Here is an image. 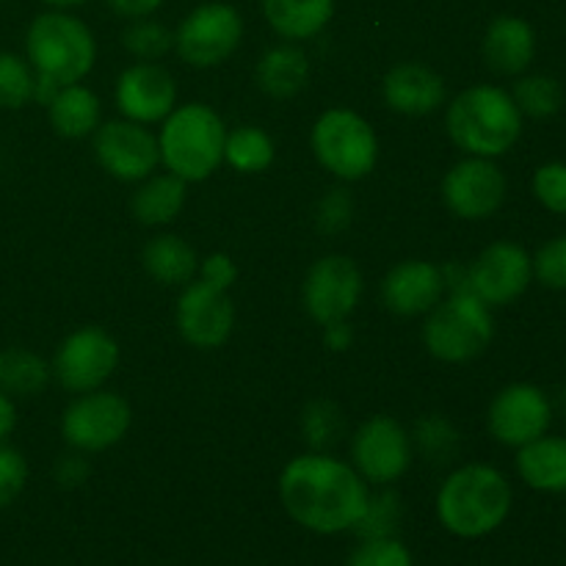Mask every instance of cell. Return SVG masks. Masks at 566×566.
Returning a JSON list of instances; mask_svg holds the SVG:
<instances>
[{"label": "cell", "mask_w": 566, "mask_h": 566, "mask_svg": "<svg viewBox=\"0 0 566 566\" xmlns=\"http://www.w3.org/2000/svg\"><path fill=\"white\" fill-rule=\"evenodd\" d=\"M94 158L119 182H142L160 166L158 136L130 119L105 122L94 130Z\"/></svg>", "instance_id": "obj_14"}, {"label": "cell", "mask_w": 566, "mask_h": 566, "mask_svg": "<svg viewBox=\"0 0 566 566\" xmlns=\"http://www.w3.org/2000/svg\"><path fill=\"white\" fill-rule=\"evenodd\" d=\"M534 282V260L520 243L495 241L468 265V287L486 307L517 302Z\"/></svg>", "instance_id": "obj_15"}, {"label": "cell", "mask_w": 566, "mask_h": 566, "mask_svg": "<svg viewBox=\"0 0 566 566\" xmlns=\"http://www.w3.org/2000/svg\"><path fill=\"white\" fill-rule=\"evenodd\" d=\"M263 14L287 42H307L329 25L335 0H263Z\"/></svg>", "instance_id": "obj_26"}, {"label": "cell", "mask_w": 566, "mask_h": 566, "mask_svg": "<svg viewBox=\"0 0 566 566\" xmlns=\"http://www.w3.org/2000/svg\"><path fill=\"white\" fill-rule=\"evenodd\" d=\"M381 304L390 313L403 315V318H415V315H426L440 304L446 296V280H442V265L431 263V260H401L392 265L381 280Z\"/></svg>", "instance_id": "obj_19"}, {"label": "cell", "mask_w": 566, "mask_h": 566, "mask_svg": "<svg viewBox=\"0 0 566 566\" xmlns=\"http://www.w3.org/2000/svg\"><path fill=\"white\" fill-rule=\"evenodd\" d=\"M534 280L551 291H566V235L551 238L534 254Z\"/></svg>", "instance_id": "obj_38"}, {"label": "cell", "mask_w": 566, "mask_h": 566, "mask_svg": "<svg viewBox=\"0 0 566 566\" xmlns=\"http://www.w3.org/2000/svg\"><path fill=\"white\" fill-rule=\"evenodd\" d=\"M164 6V0H108V9L125 20H144L153 17Z\"/></svg>", "instance_id": "obj_42"}, {"label": "cell", "mask_w": 566, "mask_h": 566, "mask_svg": "<svg viewBox=\"0 0 566 566\" xmlns=\"http://www.w3.org/2000/svg\"><path fill=\"white\" fill-rule=\"evenodd\" d=\"M144 271L153 276L158 285L166 287H186L188 282L197 280L199 254L186 238L160 232L144 243L142 252Z\"/></svg>", "instance_id": "obj_22"}, {"label": "cell", "mask_w": 566, "mask_h": 566, "mask_svg": "<svg viewBox=\"0 0 566 566\" xmlns=\"http://www.w3.org/2000/svg\"><path fill=\"white\" fill-rule=\"evenodd\" d=\"M412 434L390 415H374L352 437V468L368 486H390L412 468Z\"/></svg>", "instance_id": "obj_11"}, {"label": "cell", "mask_w": 566, "mask_h": 566, "mask_svg": "<svg viewBox=\"0 0 566 566\" xmlns=\"http://www.w3.org/2000/svg\"><path fill=\"white\" fill-rule=\"evenodd\" d=\"M133 423V409L125 396L111 390L81 392L61 415V437L81 453H99L119 446Z\"/></svg>", "instance_id": "obj_8"}, {"label": "cell", "mask_w": 566, "mask_h": 566, "mask_svg": "<svg viewBox=\"0 0 566 566\" xmlns=\"http://www.w3.org/2000/svg\"><path fill=\"white\" fill-rule=\"evenodd\" d=\"M302 434L313 451H326L343 434V412L332 401H313L302 412Z\"/></svg>", "instance_id": "obj_33"}, {"label": "cell", "mask_w": 566, "mask_h": 566, "mask_svg": "<svg viewBox=\"0 0 566 566\" xmlns=\"http://www.w3.org/2000/svg\"><path fill=\"white\" fill-rule=\"evenodd\" d=\"M495 337V318L470 291H453L426 313L423 346L434 359L448 365H464L479 359Z\"/></svg>", "instance_id": "obj_6"}, {"label": "cell", "mask_w": 566, "mask_h": 566, "mask_svg": "<svg viewBox=\"0 0 566 566\" xmlns=\"http://www.w3.org/2000/svg\"><path fill=\"white\" fill-rule=\"evenodd\" d=\"M0 3H3V0H0Z\"/></svg>", "instance_id": "obj_47"}, {"label": "cell", "mask_w": 566, "mask_h": 566, "mask_svg": "<svg viewBox=\"0 0 566 566\" xmlns=\"http://www.w3.org/2000/svg\"><path fill=\"white\" fill-rule=\"evenodd\" d=\"M48 119L61 138L94 136V130L103 125V103L83 83H70L61 86L48 103Z\"/></svg>", "instance_id": "obj_23"}, {"label": "cell", "mask_w": 566, "mask_h": 566, "mask_svg": "<svg viewBox=\"0 0 566 566\" xmlns=\"http://www.w3.org/2000/svg\"><path fill=\"white\" fill-rule=\"evenodd\" d=\"M517 473L536 492H566V437H539L517 448Z\"/></svg>", "instance_id": "obj_25"}, {"label": "cell", "mask_w": 566, "mask_h": 566, "mask_svg": "<svg viewBox=\"0 0 566 566\" xmlns=\"http://www.w3.org/2000/svg\"><path fill=\"white\" fill-rule=\"evenodd\" d=\"M44 6H50V9H75V6H83V3H92V0H42Z\"/></svg>", "instance_id": "obj_46"}, {"label": "cell", "mask_w": 566, "mask_h": 566, "mask_svg": "<svg viewBox=\"0 0 566 566\" xmlns=\"http://www.w3.org/2000/svg\"><path fill=\"white\" fill-rule=\"evenodd\" d=\"M523 119L512 92L479 83L451 99L446 111V130L464 155L495 160L520 142Z\"/></svg>", "instance_id": "obj_3"}, {"label": "cell", "mask_w": 566, "mask_h": 566, "mask_svg": "<svg viewBox=\"0 0 566 566\" xmlns=\"http://www.w3.org/2000/svg\"><path fill=\"white\" fill-rule=\"evenodd\" d=\"M512 97L523 116H531V119H551V116H556L562 111L564 88L551 75H523L514 83Z\"/></svg>", "instance_id": "obj_30"}, {"label": "cell", "mask_w": 566, "mask_h": 566, "mask_svg": "<svg viewBox=\"0 0 566 566\" xmlns=\"http://www.w3.org/2000/svg\"><path fill=\"white\" fill-rule=\"evenodd\" d=\"M254 81L274 99L296 97L310 81L307 55L296 44H276V48L265 50L263 59L258 61Z\"/></svg>", "instance_id": "obj_27"}, {"label": "cell", "mask_w": 566, "mask_h": 566, "mask_svg": "<svg viewBox=\"0 0 566 566\" xmlns=\"http://www.w3.org/2000/svg\"><path fill=\"white\" fill-rule=\"evenodd\" d=\"M506 175L492 158L468 155L442 177V202L462 221L492 219L506 202Z\"/></svg>", "instance_id": "obj_13"}, {"label": "cell", "mask_w": 566, "mask_h": 566, "mask_svg": "<svg viewBox=\"0 0 566 566\" xmlns=\"http://www.w3.org/2000/svg\"><path fill=\"white\" fill-rule=\"evenodd\" d=\"M531 188H534V197L542 208L556 216H566V164L562 160L542 164L534 171Z\"/></svg>", "instance_id": "obj_37"}, {"label": "cell", "mask_w": 566, "mask_h": 566, "mask_svg": "<svg viewBox=\"0 0 566 566\" xmlns=\"http://www.w3.org/2000/svg\"><path fill=\"white\" fill-rule=\"evenodd\" d=\"M363 298V271L346 254H326L310 265L302 285V304L315 324L348 321Z\"/></svg>", "instance_id": "obj_12"}, {"label": "cell", "mask_w": 566, "mask_h": 566, "mask_svg": "<svg viewBox=\"0 0 566 566\" xmlns=\"http://www.w3.org/2000/svg\"><path fill=\"white\" fill-rule=\"evenodd\" d=\"M175 321L188 346L199 348V352H213L232 337L235 304L227 291L193 280L182 287L180 298H177Z\"/></svg>", "instance_id": "obj_16"}, {"label": "cell", "mask_w": 566, "mask_h": 566, "mask_svg": "<svg viewBox=\"0 0 566 566\" xmlns=\"http://www.w3.org/2000/svg\"><path fill=\"white\" fill-rule=\"evenodd\" d=\"M25 59L39 77H48L55 86H70L94 70L97 42L81 17L50 9L33 17L28 25Z\"/></svg>", "instance_id": "obj_5"}, {"label": "cell", "mask_w": 566, "mask_h": 566, "mask_svg": "<svg viewBox=\"0 0 566 566\" xmlns=\"http://www.w3.org/2000/svg\"><path fill=\"white\" fill-rule=\"evenodd\" d=\"M553 420V407L545 390L528 381L509 385L492 398L486 409L490 434L506 448H523L547 434Z\"/></svg>", "instance_id": "obj_17"}, {"label": "cell", "mask_w": 566, "mask_h": 566, "mask_svg": "<svg viewBox=\"0 0 566 566\" xmlns=\"http://www.w3.org/2000/svg\"><path fill=\"white\" fill-rule=\"evenodd\" d=\"M352 216L354 202L352 197H348L346 188H332V191L318 202L315 224H318V230L326 232V235H337V232H343L352 224Z\"/></svg>", "instance_id": "obj_40"}, {"label": "cell", "mask_w": 566, "mask_h": 566, "mask_svg": "<svg viewBox=\"0 0 566 566\" xmlns=\"http://www.w3.org/2000/svg\"><path fill=\"white\" fill-rule=\"evenodd\" d=\"M346 566H415V556L398 536L363 539Z\"/></svg>", "instance_id": "obj_36"}, {"label": "cell", "mask_w": 566, "mask_h": 566, "mask_svg": "<svg viewBox=\"0 0 566 566\" xmlns=\"http://www.w3.org/2000/svg\"><path fill=\"white\" fill-rule=\"evenodd\" d=\"M224 142L227 125L210 105H175L160 122V164L180 180L205 182L224 164Z\"/></svg>", "instance_id": "obj_4"}, {"label": "cell", "mask_w": 566, "mask_h": 566, "mask_svg": "<svg viewBox=\"0 0 566 566\" xmlns=\"http://www.w3.org/2000/svg\"><path fill=\"white\" fill-rule=\"evenodd\" d=\"M243 39V20L235 6L202 3L188 11L175 31V50L193 70H210L230 59Z\"/></svg>", "instance_id": "obj_9"}, {"label": "cell", "mask_w": 566, "mask_h": 566, "mask_svg": "<svg viewBox=\"0 0 566 566\" xmlns=\"http://www.w3.org/2000/svg\"><path fill=\"white\" fill-rule=\"evenodd\" d=\"M122 44L127 53L138 61H160L175 48V33L164 22L144 17V20H130V25L122 33Z\"/></svg>", "instance_id": "obj_32"}, {"label": "cell", "mask_w": 566, "mask_h": 566, "mask_svg": "<svg viewBox=\"0 0 566 566\" xmlns=\"http://www.w3.org/2000/svg\"><path fill=\"white\" fill-rule=\"evenodd\" d=\"M514 492L506 475L492 464H462L437 492V520L459 539H484L512 514Z\"/></svg>", "instance_id": "obj_2"}, {"label": "cell", "mask_w": 566, "mask_h": 566, "mask_svg": "<svg viewBox=\"0 0 566 566\" xmlns=\"http://www.w3.org/2000/svg\"><path fill=\"white\" fill-rule=\"evenodd\" d=\"M186 197L188 182L175 177L171 171H166V175H149L133 191L130 213L144 227H166L182 213Z\"/></svg>", "instance_id": "obj_24"}, {"label": "cell", "mask_w": 566, "mask_h": 566, "mask_svg": "<svg viewBox=\"0 0 566 566\" xmlns=\"http://www.w3.org/2000/svg\"><path fill=\"white\" fill-rule=\"evenodd\" d=\"M315 160L343 182L365 180L379 160V138L370 122L352 108H329L310 130Z\"/></svg>", "instance_id": "obj_7"}, {"label": "cell", "mask_w": 566, "mask_h": 566, "mask_svg": "<svg viewBox=\"0 0 566 566\" xmlns=\"http://www.w3.org/2000/svg\"><path fill=\"white\" fill-rule=\"evenodd\" d=\"M114 99L122 119L138 122V125H158L177 105L175 75L158 61H138L119 75Z\"/></svg>", "instance_id": "obj_18"}, {"label": "cell", "mask_w": 566, "mask_h": 566, "mask_svg": "<svg viewBox=\"0 0 566 566\" xmlns=\"http://www.w3.org/2000/svg\"><path fill=\"white\" fill-rule=\"evenodd\" d=\"M53 379L50 363H44L36 352L22 346H11L0 352V390L11 398H33L44 392Z\"/></svg>", "instance_id": "obj_28"}, {"label": "cell", "mask_w": 566, "mask_h": 566, "mask_svg": "<svg viewBox=\"0 0 566 566\" xmlns=\"http://www.w3.org/2000/svg\"><path fill=\"white\" fill-rule=\"evenodd\" d=\"M36 72L22 55L0 50V111H20L33 103Z\"/></svg>", "instance_id": "obj_31"}, {"label": "cell", "mask_w": 566, "mask_h": 566, "mask_svg": "<svg viewBox=\"0 0 566 566\" xmlns=\"http://www.w3.org/2000/svg\"><path fill=\"white\" fill-rule=\"evenodd\" d=\"M481 53L486 66L495 75L520 77L531 66L536 55V33L528 20L514 14H501L490 22L484 39H481Z\"/></svg>", "instance_id": "obj_21"}, {"label": "cell", "mask_w": 566, "mask_h": 566, "mask_svg": "<svg viewBox=\"0 0 566 566\" xmlns=\"http://www.w3.org/2000/svg\"><path fill=\"white\" fill-rule=\"evenodd\" d=\"M412 446H418L423 451V457H429L431 462H451V457L459 448V434L446 418L440 415H429V418L420 420L415 426V440Z\"/></svg>", "instance_id": "obj_35"}, {"label": "cell", "mask_w": 566, "mask_h": 566, "mask_svg": "<svg viewBox=\"0 0 566 566\" xmlns=\"http://www.w3.org/2000/svg\"><path fill=\"white\" fill-rule=\"evenodd\" d=\"M398 523H401V501L396 492L385 490L379 495L368 497L365 514L357 523V534L363 539H376V536H396Z\"/></svg>", "instance_id": "obj_34"}, {"label": "cell", "mask_w": 566, "mask_h": 566, "mask_svg": "<svg viewBox=\"0 0 566 566\" xmlns=\"http://www.w3.org/2000/svg\"><path fill=\"white\" fill-rule=\"evenodd\" d=\"M119 368V343L99 326H81L59 343L53 354V379L66 392L99 390Z\"/></svg>", "instance_id": "obj_10"}, {"label": "cell", "mask_w": 566, "mask_h": 566, "mask_svg": "<svg viewBox=\"0 0 566 566\" xmlns=\"http://www.w3.org/2000/svg\"><path fill=\"white\" fill-rule=\"evenodd\" d=\"M385 105L403 116H429L446 105V81L420 61L396 64L381 81Z\"/></svg>", "instance_id": "obj_20"}, {"label": "cell", "mask_w": 566, "mask_h": 566, "mask_svg": "<svg viewBox=\"0 0 566 566\" xmlns=\"http://www.w3.org/2000/svg\"><path fill=\"white\" fill-rule=\"evenodd\" d=\"M28 484V462L14 446L0 442V512L22 495Z\"/></svg>", "instance_id": "obj_39"}, {"label": "cell", "mask_w": 566, "mask_h": 566, "mask_svg": "<svg viewBox=\"0 0 566 566\" xmlns=\"http://www.w3.org/2000/svg\"><path fill=\"white\" fill-rule=\"evenodd\" d=\"M197 280L208 282V285L219 287V291H230L238 280V265L235 260L227 252H213L199 263Z\"/></svg>", "instance_id": "obj_41"}, {"label": "cell", "mask_w": 566, "mask_h": 566, "mask_svg": "<svg viewBox=\"0 0 566 566\" xmlns=\"http://www.w3.org/2000/svg\"><path fill=\"white\" fill-rule=\"evenodd\" d=\"M370 486L343 459L310 451L291 459L280 475V501L293 523L321 536L357 528Z\"/></svg>", "instance_id": "obj_1"}, {"label": "cell", "mask_w": 566, "mask_h": 566, "mask_svg": "<svg viewBox=\"0 0 566 566\" xmlns=\"http://www.w3.org/2000/svg\"><path fill=\"white\" fill-rule=\"evenodd\" d=\"M354 343V332L348 326V321H335V324H326L324 326V346L329 352H346L348 346Z\"/></svg>", "instance_id": "obj_44"}, {"label": "cell", "mask_w": 566, "mask_h": 566, "mask_svg": "<svg viewBox=\"0 0 566 566\" xmlns=\"http://www.w3.org/2000/svg\"><path fill=\"white\" fill-rule=\"evenodd\" d=\"M55 479L64 486H77L88 479V464L81 457H64L55 464Z\"/></svg>", "instance_id": "obj_43"}, {"label": "cell", "mask_w": 566, "mask_h": 566, "mask_svg": "<svg viewBox=\"0 0 566 566\" xmlns=\"http://www.w3.org/2000/svg\"><path fill=\"white\" fill-rule=\"evenodd\" d=\"M274 138L263 127L241 125L235 130H227L224 164L241 171V175H260V171H265L274 164Z\"/></svg>", "instance_id": "obj_29"}, {"label": "cell", "mask_w": 566, "mask_h": 566, "mask_svg": "<svg viewBox=\"0 0 566 566\" xmlns=\"http://www.w3.org/2000/svg\"><path fill=\"white\" fill-rule=\"evenodd\" d=\"M17 429V403L14 398L0 390V442H9Z\"/></svg>", "instance_id": "obj_45"}]
</instances>
